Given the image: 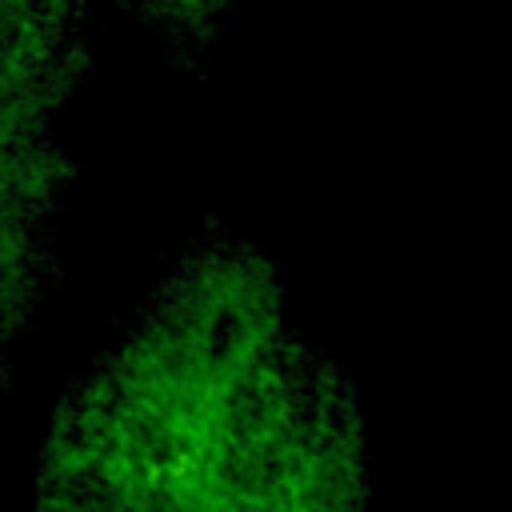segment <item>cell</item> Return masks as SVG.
<instances>
[{
	"label": "cell",
	"instance_id": "1",
	"mask_svg": "<svg viewBox=\"0 0 512 512\" xmlns=\"http://www.w3.org/2000/svg\"><path fill=\"white\" fill-rule=\"evenodd\" d=\"M288 328L276 260L248 232L204 220L56 404L136 472L188 480L216 404Z\"/></svg>",
	"mask_w": 512,
	"mask_h": 512
},
{
	"label": "cell",
	"instance_id": "2",
	"mask_svg": "<svg viewBox=\"0 0 512 512\" xmlns=\"http://www.w3.org/2000/svg\"><path fill=\"white\" fill-rule=\"evenodd\" d=\"M188 496L192 512H372L364 400L348 368L288 328L216 404Z\"/></svg>",
	"mask_w": 512,
	"mask_h": 512
},
{
	"label": "cell",
	"instance_id": "3",
	"mask_svg": "<svg viewBox=\"0 0 512 512\" xmlns=\"http://www.w3.org/2000/svg\"><path fill=\"white\" fill-rule=\"evenodd\" d=\"M80 172L56 124H0V384L68 280L56 240Z\"/></svg>",
	"mask_w": 512,
	"mask_h": 512
},
{
	"label": "cell",
	"instance_id": "4",
	"mask_svg": "<svg viewBox=\"0 0 512 512\" xmlns=\"http://www.w3.org/2000/svg\"><path fill=\"white\" fill-rule=\"evenodd\" d=\"M96 72L84 4L0 0V124H56Z\"/></svg>",
	"mask_w": 512,
	"mask_h": 512
},
{
	"label": "cell",
	"instance_id": "5",
	"mask_svg": "<svg viewBox=\"0 0 512 512\" xmlns=\"http://www.w3.org/2000/svg\"><path fill=\"white\" fill-rule=\"evenodd\" d=\"M132 20H140L156 44L164 48V56L180 68H192V72H204L216 40L224 36V28L232 24V4H188V0H176V4H132L128 8Z\"/></svg>",
	"mask_w": 512,
	"mask_h": 512
}]
</instances>
